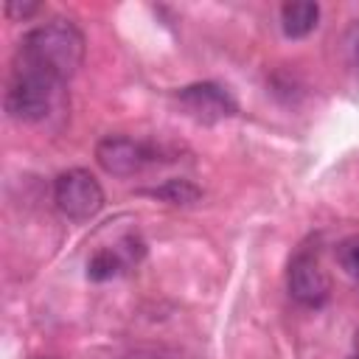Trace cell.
<instances>
[{"label":"cell","mask_w":359,"mask_h":359,"mask_svg":"<svg viewBox=\"0 0 359 359\" xmlns=\"http://www.w3.org/2000/svg\"><path fill=\"white\" fill-rule=\"evenodd\" d=\"M84 62V34L70 20H50L20 39L14 70L45 76L56 84H65L76 76Z\"/></svg>","instance_id":"cell-1"},{"label":"cell","mask_w":359,"mask_h":359,"mask_svg":"<svg viewBox=\"0 0 359 359\" xmlns=\"http://www.w3.org/2000/svg\"><path fill=\"white\" fill-rule=\"evenodd\" d=\"M59 90H62V84H56L45 76L14 70L8 90H6V112L22 123L45 121L59 101Z\"/></svg>","instance_id":"cell-2"},{"label":"cell","mask_w":359,"mask_h":359,"mask_svg":"<svg viewBox=\"0 0 359 359\" xmlns=\"http://www.w3.org/2000/svg\"><path fill=\"white\" fill-rule=\"evenodd\" d=\"M53 202L70 222H87L104 208V191L87 168H67L53 182Z\"/></svg>","instance_id":"cell-3"},{"label":"cell","mask_w":359,"mask_h":359,"mask_svg":"<svg viewBox=\"0 0 359 359\" xmlns=\"http://www.w3.org/2000/svg\"><path fill=\"white\" fill-rule=\"evenodd\" d=\"M95 160L112 177H132L154 163V149L126 135H107L95 146Z\"/></svg>","instance_id":"cell-4"},{"label":"cell","mask_w":359,"mask_h":359,"mask_svg":"<svg viewBox=\"0 0 359 359\" xmlns=\"http://www.w3.org/2000/svg\"><path fill=\"white\" fill-rule=\"evenodd\" d=\"M180 104L185 107V112L199 121V123H216V121H224L230 115H236V101L233 95L213 84V81H199V84H188L177 93Z\"/></svg>","instance_id":"cell-5"},{"label":"cell","mask_w":359,"mask_h":359,"mask_svg":"<svg viewBox=\"0 0 359 359\" xmlns=\"http://www.w3.org/2000/svg\"><path fill=\"white\" fill-rule=\"evenodd\" d=\"M286 286H289V294L300 306H309V309L323 306L328 300V294H331V280H328L325 269L309 252H300V255L292 258Z\"/></svg>","instance_id":"cell-6"},{"label":"cell","mask_w":359,"mask_h":359,"mask_svg":"<svg viewBox=\"0 0 359 359\" xmlns=\"http://www.w3.org/2000/svg\"><path fill=\"white\" fill-rule=\"evenodd\" d=\"M317 20H320V6L314 0H289L280 6V28L292 39L309 36L317 28Z\"/></svg>","instance_id":"cell-7"},{"label":"cell","mask_w":359,"mask_h":359,"mask_svg":"<svg viewBox=\"0 0 359 359\" xmlns=\"http://www.w3.org/2000/svg\"><path fill=\"white\" fill-rule=\"evenodd\" d=\"M149 196L154 199H163V202H171V205H191L199 199V188L188 180H165L163 185L146 191Z\"/></svg>","instance_id":"cell-8"},{"label":"cell","mask_w":359,"mask_h":359,"mask_svg":"<svg viewBox=\"0 0 359 359\" xmlns=\"http://www.w3.org/2000/svg\"><path fill=\"white\" fill-rule=\"evenodd\" d=\"M126 261H132V255H123L121 250H101V252H95L93 261L87 264V275H90L93 280H107V278L118 275Z\"/></svg>","instance_id":"cell-9"},{"label":"cell","mask_w":359,"mask_h":359,"mask_svg":"<svg viewBox=\"0 0 359 359\" xmlns=\"http://www.w3.org/2000/svg\"><path fill=\"white\" fill-rule=\"evenodd\" d=\"M337 261L351 278L359 280V236H351L337 247Z\"/></svg>","instance_id":"cell-10"},{"label":"cell","mask_w":359,"mask_h":359,"mask_svg":"<svg viewBox=\"0 0 359 359\" xmlns=\"http://www.w3.org/2000/svg\"><path fill=\"white\" fill-rule=\"evenodd\" d=\"M39 11V3H17V0H8L6 3V14L8 17H20V20H25V17H31V14H36Z\"/></svg>","instance_id":"cell-11"},{"label":"cell","mask_w":359,"mask_h":359,"mask_svg":"<svg viewBox=\"0 0 359 359\" xmlns=\"http://www.w3.org/2000/svg\"><path fill=\"white\" fill-rule=\"evenodd\" d=\"M348 53H351V59H353V65L359 67V20L351 25V31H348Z\"/></svg>","instance_id":"cell-12"},{"label":"cell","mask_w":359,"mask_h":359,"mask_svg":"<svg viewBox=\"0 0 359 359\" xmlns=\"http://www.w3.org/2000/svg\"><path fill=\"white\" fill-rule=\"evenodd\" d=\"M353 345H356V353H359V328H356V334H353Z\"/></svg>","instance_id":"cell-13"},{"label":"cell","mask_w":359,"mask_h":359,"mask_svg":"<svg viewBox=\"0 0 359 359\" xmlns=\"http://www.w3.org/2000/svg\"><path fill=\"white\" fill-rule=\"evenodd\" d=\"M351 359H359V353H353V356H351Z\"/></svg>","instance_id":"cell-14"}]
</instances>
